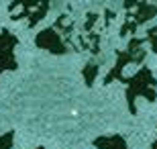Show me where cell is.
I'll return each mask as SVG.
<instances>
[{
  "mask_svg": "<svg viewBox=\"0 0 157 149\" xmlns=\"http://www.w3.org/2000/svg\"><path fill=\"white\" fill-rule=\"evenodd\" d=\"M17 6H23V10L17 12L12 18L14 21H21V18L29 17V25H35L45 17V12L49 10L51 2L49 0H14L10 4V8H17Z\"/></svg>",
  "mask_w": 157,
  "mask_h": 149,
  "instance_id": "3957f363",
  "label": "cell"
},
{
  "mask_svg": "<svg viewBox=\"0 0 157 149\" xmlns=\"http://www.w3.org/2000/svg\"><path fill=\"white\" fill-rule=\"evenodd\" d=\"M127 82V102L131 115H137V98L143 96L147 100H155V82L149 69H141L139 74H135L133 78H128Z\"/></svg>",
  "mask_w": 157,
  "mask_h": 149,
  "instance_id": "6da1fadb",
  "label": "cell"
},
{
  "mask_svg": "<svg viewBox=\"0 0 157 149\" xmlns=\"http://www.w3.org/2000/svg\"><path fill=\"white\" fill-rule=\"evenodd\" d=\"M151 149H157V141H155V143H153V145H151Z\"/></svg>",
  "mask_w": 157,
  "mask_h": 149,
  "instance_id": "9c48e42d",
  "label": "cell"
},
{
  "mask_svg": "<svg viewBox=\"0 0 157 149\" xmlns=\"http://www.w3.org/2000/svg\"><path fill=\"white\" fill-rule=\"evenodd\" d=\"M12 141H14V133L8 131L6 135L0 137V149H12Z\"/></svg>",
  "mask_w": 157,
  "mask_h": 149,
  "instance_id": "ba28073f",
  "label": "cell"
},
{
  "mask_svg": "<svg viewBox=\"0 0 157 149\" xmlns=\"http://www.w3.org/2000/svg\"><path fill=\"white\" fill-rule=\"evenodd\" d=\"M98 61H90L86 65V68H84V72H82V74H84V80H86V86H92L94 84V80H96V76H98Z\"/></svg>",
  "mask_w": 157,
  "mask_h": 149,
  "instance_id": "52a82bcc",
  "label": "cell"
},
{
  "mask_svg": "<svg viewBox=\"0 0 157 149\" xmlns=\"http://www.w3.org/2000/svg\"><path fill=\"white\" fill-rule=\"evenodd\" d=\"M17 37L8 31H0V74L8 69H17V59H14V47H17Z\"/></svg>",
  "mask_w": 157,
  "mask_h": 149,
  "instance_id": "277c9868",
  "label": "cell"
},
{
  "mask_svg": "<svg viewBox=\"0 0 157 149\" xmlns=\"http://www.w3.org/2000/svg\"><path fill=\"white\" fill-rule=\"evenodd\" d=\"M39 149H43V147H39Z\"/></svg>",
  "mask_w": 157,
  "mask_h": 149,
  "instance_id": "30bf717a",
  "label": "cell"
},
{
  "mask_svg": "<svg viewBox=\"0 0 157 149\" xmlns=\"http://www.w3.org/2000/svg\"><path fill=\"white\" fill-rule=\"evenodd\" d=\"M35 43L39 47H43V49H47V51H51V53H65V51H70L67 41H65L63 37L57 33V29H55V27L45 29L41 35H37Z\"/></svg>",
  "mask_w": 157,
  "mask_h": 149,
  "instance_id": "5b68a950",
  "label": "cell"
},
{
  "mask_svg": "<svg viewBox=\"0 0 157 149\" xmlns=\"http://www.w3.org/2000/svg\"><path fill=\"white\" fill-rule=\"evenodd\" d=\"M141 45H143V41L133 39L131 43H128L127 51H121V53H118V61L114 63V68H112L110 72H108V76L104 78V84H110L112 80H121V78H122V69L127 68L131 61H141V57H143Z\"/></svg>",
  "mask_w": 157,
  "mask_h": 149,
  "instance_id": "7a4b0ae2",
  "label": "cell"
},
{
  "mask_svg": "<svg viewBox=\"0 0 157 149\" xmlns=\"http://www.w3.org/2000/svg\"><path fill=\"white\" fill-rule=\"evenodd\" d=\"M98 149H127V141L121 135H108V137H98L94 141Z\"/></svg>",
  "mask_w": 157,
  "mask_h": 149,
  "instance_id": "8992f818",
  "label": "cell"
}]
</instances>
